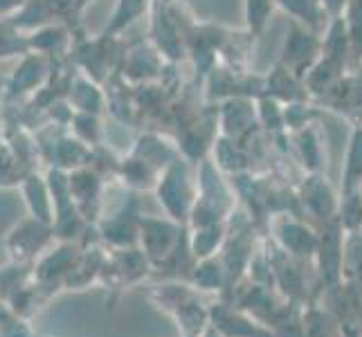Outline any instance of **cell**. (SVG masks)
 <instances>
[{"label":"cell","instance_id":"6da1fadb","mask_svg":"<svg viewBox=\"0 0 362 337\" xmlns=\"http://www.w3.org/2000/svg\"><path fill=\"white\" fill-rule=\"evenodd\" d=\"M317 59H320V32L308 28L302 20L291 18V30L286 34V43L281 49V66H286L302 79L306 70Z\"/></svg>","mask_w":362,"mask_h":337},{"label":"cell","instance_id":"7a4b0ae2","mask_svg":"<svg viewBox=\"0 0 362 337\" xmlns=\"http://www.w3.org/2000/svg\"><path fill=\"white\" fill-rule=\"evenodd\" d=\"M317 104L335 115L346 117L351 124L362 119V70H346L342 77L324 93Z\"/></svg>","mask_w":362,"mask_h":337},{"label":"cell","instance_id":"3957f363","mask_svg":"<svg viewBox=\"0 0 362 337\" xmlns=\"http://www.w3.org/2000/svg\"><path fill=\"white\" fill-rule=\"evenodd\" d=\"M320 57H327L344 68H349V64H351V43H349L346 25L342 16L324 20V32L320 34Z\"/></svg>","mask_w":362,"mask_h":337},{"label":"cell","instance_id":"277c9868","mask_svg":"<svg viewBox=\"0 0 362 337\" xmlns=\"http://www.w3.org/2000/svg\"><path fill=\"white\" fill-rule=\"evenodd\" d=\"M349 68H344V66H340V64H335V61H331V59H327V57H320L313 66H310L308 70H306V74L302 77V81H304V88H306V93H308V97L310 99H317L324 95V93H329L331 90V85L338 81L342 74L346 72Z\"/></svg>","mask_w":362,"mask_h":337},{"label":"cell","instance_id":"5b68a950","mask_svg":"<svg viewBox=\"0 0 362 337\" xmlns=\"http://www.w3.org/2000/svg\"><path fill=\"white\" fill-rule=\"evenodd\" d=\"M360 184H362V129L360 124H351V135H349L346 155H344V173H342L344 196L360 191Z\"/></svg>","mask_w":362,"mask_h":337},{"label":"cell","instance_id":"8992f818","mask_svg":"<svg viewBox=\"0 0 362 337\" xmlns=\"http://www.w3.org/2000/svg\"><path fill=\"white\" fill-rule=\"evenodd\" d=\"M317 126V122H310L308 126L299 129V151L310 171H317L322 160L327 158V142L322 140V131Z\"/></svg>","mask_w":362,"mask_h":337},{"label":"cell","instance_id":"52a82bcc","mask_svg":"<svg viewBox=\"0 0 362 337\" xmlns=\"http://www.w3.org/2000/svg\"><path fill=\"white\" fill-rule=\"evenodd\" d=\"M349 43H351V64L362 66V0H346L342 14Z\"/></svg>","mask_w":362,"mask_h":337},{"label":"cell","instance_id":"ba28073f","mask_svg":"<svg viewBox=\"0 0 362 337\" xmlns=\"http://www.w3.org/2000/svg\"><path fill=\"white\" fill-rule=\"evenodd\" d=\"M277 0H245V20L252 36H259L266 30V25L274 11Z\"/></svg>","mask_w":362,"mask_h":337},{"label":"cell","instance_id":"9c48e42d","mask_svg":"<svg viewBox=\"0 0 362 337\" xmlns=\"http://www.w3.org/2000/svg\"><path fill=\"white\" fill-rule=\"evenodd\" d=\"M346 0H320V9H322V16L324 20L333 18V16H340L342 9H344Z\"/></svg>","mask_w":362,"mask_h":337},{"label":"cell","instance_id":"30bf717a","mask_svg":"<svg viewBox=\"0 0 362 337\" xmlns=\"http://www.w3.org/2000/svg\"><path fill=\"white\" fill-rule=\"evenodd\" d=\"M207 337H214V333H209V335H207Z\"/></svg>","mask_w":362,"mask_h":337},{"label":"cell","instance_id":"8fae6325","mask_svg":"<svg viewBox=\"0 0 362 337\" xmlns=\"http://www.w3.org/2000/svg\"><path fill=\"white\" fill-rule=\"evenodd\" d=\"M358 124H360V129H362V119H360V122H358Z\"/></svg>","mask_w":362,"mask_h":337}]
</instances>
